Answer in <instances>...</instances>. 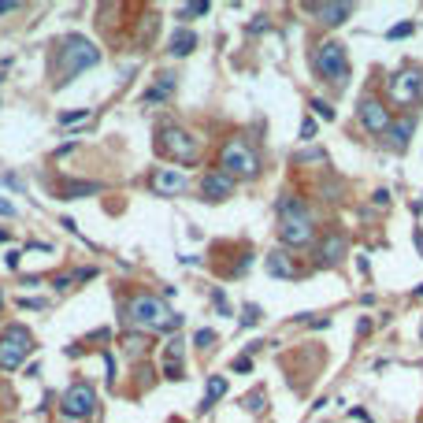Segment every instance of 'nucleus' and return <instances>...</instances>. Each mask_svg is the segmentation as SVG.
Wrapping results in <instances>:
<instances>
[{"label": "nucleus", "mask_w": 423, "mask_h": 423, "mask_svg": "<svg viewBox=\"0 0 423 423\" xmlns=\"http://www.w3.org/2000/svg\"><path fill=\"white\" fill-rule=\"evenodd\" d=\"M305 12L312 19H320L323 26H342L353 15V4H323V0H312V4H305Z\"/></svg>", "instance_id": "nucleus-12"}, {"label": "nucleus", "mask_w": 423, "mask_h": 423, "mask_svg": "<svg viewBox=\"0 0 423 423\" xmlns=\"http://www.w3.org/2000/svg\"><path fill=\"white\" fill-rule=\"evenodd\" d=\"M267 271H271L275 279H297L294 260H290L286 253H282V249H279V253H271V256H267Z\"/></svg>", "instance_id": "nucleus-17"}, {"label": "nucleus", "mask_w": 423, "mask_h": 423, "mask_svg": "<svg viewBox=\"0 0 423 423\" xmlns=\"http://www.w3.org/2000/svg\"><path fill=\"white\" fill-rule=\"evenodd\" d=\"M416 297H423V282H420V286H416Z\"/></svg>", "instance_id": "nucleus-35"}, {"label": "nucleus", "mask_w": 423, "mask_h": 423, "mask_svg": "<svg viewBox=\"0 0 423 423\" xmlns=\"http://www.w3.org/2000/svg\"><path fill=\"white\" fill-rule=\"evenodd\" d=\"M375 204H379V208H386V204H390V193L379 190V193H375Z\"/></svg>", "instance_id": "nucleus-33"}, {"label": "nucleus", "mask_w": 423, "mask_h": 423, "mask_svg": "<svg viewBox=\"0 0 423 423\" xmlns=\"http://www.w3.org/2000/svg\"><path fill=\"white\" fill-rule=\"evenodd\" d=\"M85 115H90L85 108H78V112H60V123H63V126H67V123H82Z\"/></svg>", "instance_id": "nucleus-28"}, {"label": "nucleus", "mask_w": 423, "mask_h": 423, "mask_svg": "<svg viewBox=\"0 0 423 423\" xmlns=\"http://www.w3.org/2000/svg\"><path fill=\"white\" fill-rule=\"evenodd\" d=\"M320 134V123H316V119H305V123H301V141H312V138H316Z\"/></svg>", "instance_id": "nucleus-23"}, {"label": "nucleus", "mask_w": 423, "mask_h": 423, "mask_svg": "<svg viewBox=\"0 0 423 423\" xmlns=\"http://www.w3.org/2000/svg\"><path fill=\"white\" fill-rule=\"evenodd\" d=\"M190 186V179L186 175H182V171H156V175H153V190L156 193H164V197H175V193H182V190H186Z\"/></svg>", "instance_id": "nucleus-14"}, {"label": "nucleus", "mask_w": 423, "mask_h": 423, "mask_svg": "<svg viewBox=\"0 0 423 423\" xmlns=\"http://www.w3.org/2000/svg\"><path fill=\"white\" fill-rule=\"evenodd\" d=\"M15 8H19V4H15V0H0V15H8V12H15Z\"/></svg>", "instance_id": "nucleus-34"}, {"label": "nucleus", "mask_w": 423, "mask_h": 423, "mask_svg": "<svg viewBox=\"0 0 423 423\" xmlns=\"http://www.w3.org/2000/svg\"><path fill=\"white\" fill-rule=\"evenodd\" d=\"M193 342H197L201 349H208V345L215 342V334H212V331H197V334H193Z\"/></svg>", "instance_id": "nucleus-30"}, {"label": "nucleus", "mask_w": 423, "mask_h": 423, "mask_svg": "<svg viewBox=\"0 0 423 423\" xmlns=\"http://www.w3.org/2000/svg\"><path fill=\"white\" fill-rule=\"evenodd\" d=\"M193 49H197V34L186 30V26H179L175 34L167 38V52H171V56H190Z\"/></svg>", "instance_id": "nucleus-15"}, {"label": "nucleus", "mask_w": 423, "mask_h": 423, "mask_svg": "<svg viewBox=\"0 0 423 423\" xmlns=\"http://www.w3.org/2000/svg\"><path fill=\"white\" fill-rule=\"evenodd\" d=\"M256 323H260V308L256 305H245L242 308V327H256Z\"/></svg>", "instance_id": "nucleus-22"}, {"label": "nucleus", "mask_w": 423, "mask_h": 423, "mask_svg": "<svg viewBox=\"0 0 423 423\" xmlns=\"http://www.w3.org/2000/svg\"><path fill=\"white\" fill-rule=\"evenodd\" d=\"M182 353H186V342H182L179 334H171V338H167V349H164V364L182 367Z\"/></svg>", "instance_id": "nucleus-20"}, {"label": "nucleus", "mask_w": 423, "mask_h": 423, "mask_svg": "<svg viewBox=\"0 0 423 423\" xmlns=\"http://www.w3.org/2000/svg\"><path fill=\"white\" fill-rule=\"evenodd\" d=\"M308 108H312V112H316L320 119H334V108H331L327 101H320V97H316V101H312Z\"/></svg>", "instance_id": "nucleus-25"}, {"label": "nucleus", "mask_w": 423, "mask_h": 423, "mask_svg": "<svg viewBox=\"0 0 423 423\" xmlns=\"http://www.w3.org/2000/svg\"><path fill=\"white\" fill-rule=\"evenodd\" d=\"M345 249H349V242H345V234H342V231H331V234H323V242H320V249H316V260H320V267H334V264H342Z\"/></svg>", "instance_id": "nucleus-11"}, {"label": "nucleus", "mask_w": 423, "mask_h": 423, "mask_svg": "<svg viewBox=\"0 0 423 423\" xmlns=\"http://www.w3.org/2000/svg\"><path fill=\"white\" fill-rule=\"evenodd\" d=\"M386 97L397 108H416L423 101V71L420 67H401L386 78Z\"/></svg>", "instance_id": "nucleus-6"}, {"label": "nucleus", "mask_w": 423, "mask_h": 423, "mask_svg": "<svg viewBox=\"0 0 423 423\" xmlns=\"http://www.w3.org/2000/svg\"><path fill=\"white\" fill-rule=\"evenodd\" d=\"M60 60H63V67H67V74H82V71H90L101 63V49L93 45L90 38H67L63 41V49H60Z\"/></svg>", "instance_id": "nucleus-8"}, {"label": "nucleus", "mask_w": 423, "mask_h": 423, "mask_svg": "<svg viewBox=\"0 0 423 423\" xmlns=\"http://www.w3.org/2000/svg\"><path fill=\"white\" fill-rule=\"evenodd\" d=\"M312 67L320 71L323 82L331 85H342L349 82V52H345L342 41H323V45L316 49V56H312Z\"/></svg>", "instance_id": "nucleus-3"}, {"label": "nucleus", "mask_w": 423, "mask_h": 423, "mask_svg": "<svg viewBox=\"0 0 423 423\" xmlns=\"http://www.w3.org/2000/svg\"><path fill=\"white\" fill-rule=\"evenodd\" d=\"M97 412V390L90 383H71L60 397V416L63 423H85Z\"/></svg>", "instance_id": "nucleus-7"}, {"label": "nucleus", "mask_w": 423, "mask_h": 423, "mask_svg": "<svg viewBox=\"0 0 423 423\" xmlns=\"http://www.w3.org/2000/svg\"><path fill=\"white\" fill-rule=\"evenodd\" d=\"M234 193V179L223 175V171H208V175L201 179V197L204 201H226Z\"/></svg>", "instance_id": "nucleus-13"}, {"label": "nucleus", "mask_w": 423, "mask_h": 423, "mask_svg": "<svg viewBox=\"0 0 423 423\" xmlns=\"http://www.w3.org/2000/svg\"><path fill=\"white\" fill-rule=\"evenodd\" d=\"M0 215H15V204H12V201H4V197H0Z\"/></svg>", "instance_id": "nucleus-32"}, {"label": "nucleus", "mask_w": 423, "mask_h": 423, "mask_svg": "<svg viewBox=\"0 0 423 423\" xmlns=\"http://www.w3.org/2000/svg\"><path fill=\"white\" fill-rule=\"evenodd\" d=\"M34 353V334L26 327H4L0 334V372H19Z\"/></svg>", "instance_id": "nucleus-5"}, {"label": "nucleus", "mask_w": 423, "mask_h": 423, "mask_svg": "<svg viewBox=\"0 0 423 423\" xmlns=\"http://www.w3.org/2000/svg\"><path fill=\"white\" fill-rule=\"evenodd\" d=\"M242 405H245L249 412H260V408H264V394H249V397L242 401Z\"/></svg>", "instance_id": "nucleus-29"}, {"label": "nucleus", "mask_w": 423, "mask_h": 423, "mask_svg": "<svg viewBox=\"0 0 423 423\" xmlns=\"http://www.w3.org/2000/svg\"><path fill=\"white\" fill-rule=\"evenodd\" d=\"M156 145H160V153L179 160V164H193V160H197V138H193L186 126H179V123L160 126L156 130Z\"/></svg>", "instance_id": "nucleus-4"}, {"label": "nucleus", "mask_w": 423, "mask_h": 423, "mask_svg": "<svg viewBox=\"0 0 423 423\" xmlns=\"http://www.w3.org/2000/svg\"><path fill=\"white\" fill-rule=\"evenodd\" d=\"M156 23H160L156 15H145V19H141V30H138V45H149V41H153V34H156Z\"/></svg>", "instance_id": "nucleus-21"}, {"label": "nucleus", "mask_w": 423, "mask_h": 423, "mask_svg": "<svg viewBox=\"0 0 423 423\" xmlns=\"http://www.w3.org/2000/svg\"><path fill=\"white\" fill-rule=\"evenodd\" d=\"M223 394H226V379H223V375H212V379H208V394H204V401H201V412H208Z\"/></svg>", "instance_id": "nucleus-19"}, {"label": "nucleus", "mask_w": 423, "mask_h": 423, "mask_svg": "<svg viewBox=\"0 0 423 423\" xmlns=\"http://www.w3.org/2000/svg\"><path fill=\"white\" fill-rule=\"evenodd\" d=\"M412 30H416L412 23H397V26H390V30H386V38H390V41H397V38H408Z\"/></svg>", "instance_id": "nucleus-24"}, {"label": "nucleus", "mask_w": 423, "mask_h": 423, "mask_svg": "<svg viewBox=\"0 0 423 423\" xmlns=\"http://www.w3.org/2000/svg\"><path fill=\"white\" fill-rule=\"evenodd\" d=\"M412 130H416V119H405V123H390V130H386V134H390V149H397V153H405V149H408V138H412Z\"/></svg>", "instance_id": "nucleus-16"}, {"label": "nucleus", "mask_w": 423, "mask_h": 423, "mask_svg": "<svg viewBox=\"0 0 423 423\" xmlns=\"http://www.w3.org/2000/svg\"><path fill=\"white\" fill-rule=\"evenodd\" d=\"M93 193H101V182H67V186H63V201L93 197Z\"/></svg>", "instance_id": "nucleus-18"}, {"label": "nucleus", "mask_w": 423, "mask_h": 423, "mask_svg": "<svg viewBox=\"0 0 423 423\" xmlns=\"http://www.w3.org/2000/svg\"><path fill=\"white\" fill-rule=\"evenodd\" d=\"M249 367H253V360H249V356H238V360H234V372H249Z\"/></svg>", "instance_id": "nucleus-31"}, {"label": "nucleus", "mask_w": 423, "mask_h": 423, "mask_svg": "<svg viewBox=\"0 0 423 423\" xmlns=\"http://www.w3.org/2000/svg\"><path fill=\"white\" fill-rule=\"evenodd\" d=\"M126 312H130V323H134V327H141V331L175 334V331L182 327V316H179V312H171L164 301L153 297V294H138V297L126 305Z\"/></svg>", "instance_id": "nucleus-1"}, {"label": "nucleus", "mask_w": 423, "mask_h": 423, "mask_svg": "<svg viewBox=\"0 0 423 423\" xmlns=\"http://www.w3.org/2000/svg\"><path fill=\"white\" fill-rule=\"evenodd\" d=\"M212 305L223 312V316H231V301H226V294L223 290H212Z\"/></svg>", "instance_id": "nucleus-27"}, {"label": "nucleus", "mask_w": 423, "mask_h": 423, "mask_svg": "<svg viewBox=\"0 0 423 423\" xmlns=\"http://www.w3.org/2000/svg\"><path fill=\"white\" fill-rule=\"evenodd\" d=\"M0 305H4V297H0Z\"/></svg>", "instance_id": "nucleus-36"}, {"label": "nucleus", "mask_w": 423, "mask_h": 423, "mask_svg": "<svg viewBox=\"0 0 423 423\" xmlns=\"http://www.w3.org/2000/svg\"><path fill=\"white\" fill-rule=\"evenodd\" d=\"M356 119H360V126H364L372 138L386 134L390 123H394V119H390V112H386V104L375 101V97H364V101L356 104Z\"/></svg>", "instance_id": "nucleus-9"}, {"label": "nucleus", "mask_w": 423, "mask_h": 423, "mask_svg": "<svg viewBox=\"0 0 423 423\" xmlns=\"http://www.w3.org/2000/svg\"><path fill=\"white\" fill-rule=\"evenodd\" d=\"M208 8H212V4H208V0H197V4H190V8H182V12H179V15H182V19H190V15H204V12H208Z\"/></svg>", "instance_id": "nucleus-26"}, {"label": "nucleus", "mask_w": 423, "mask_h": 423, "mask_svg": "<svg viewBox=\"0 0 423 423\" xmlns=\"http://www.w3.org/2000/svg\"><path fill=\"white\" fill-rule=\"evenodd\" d=\"M219 171H223V175H231L234 182H238V179H253L256 171H260L256 149L249 145L245 138H231V141L219 149Z\"/></svg>", "instance_id": "nucleus-2"}, {"label": "nucleus", "mask_w": 423, "mask_h": 423, "mask_svg": "<svg viewBox=\"0 0 423 423\" xmlns=\"http://www.w3.org/2000/svg\"><path fill=\"white\" fill-rule=\"evenodd\" d=\"M312 238H316L312 219H282L279 223V242L286 249H305V245H312Z\"/></svg>", "instance_id": "nucleus-10"}]
</instances>
